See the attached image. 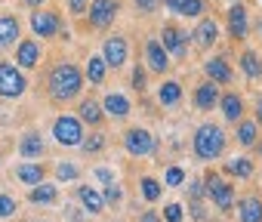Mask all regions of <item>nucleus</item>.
I'll use <instances>...</instances> for the list:
<instances>
[{"label": "nucleus", "mask_w": 262, "mask_h": 222, "mask_svg": "<svg viewBox=\"0 0 262 222\" xmlns=\"http://www.w3.org/2000/svg\"><path fill=\"white\" fill-rule=\"evenodd\" d=\"M65 4H68V13L71 16H83L86 7H90V0H65Z\"/></svg>", "instance_id": "40"}, {"label": "nucleus", "mask_w": 262, "mask_h": 222, "mask_svg": "<svg viewBox=\"0 0 262 222\" xmlns=\"http://www.w3.org/2000/svg\"><path fill=\"white\" fill-rule=\"evenodd\" d=\"M188 43H191V37H188V31H182L179 25H164V28H161V47L170 53V59H185Z\"/></svg>", "instance_id": "8"}, {"label": "nucleus", "mask_w": 262, "mask_h": 222, "mask_svg": "<svg viewBox=\"0 0 262 222\" xmlns=\"http://www.w3.org/2000/svg\"><path fill=\"white\" fill-rule=\"evenodd\" d=\"M164 7L179 19H201L207 13V0H164Z\"/></svg>", "instance_id": "16"}, {"label": "nucleus", "mask_w": 262, "mask_h": 222, "mask_svg": "<svg viewBox=\"0 0 262 222\" xmlns=\"http://www.w3.org/2000/svg\"><path fill=\"white\" fill-rule=\"evenodd\" d=\"M40 222H47V219H40Z\"/></svg>", "instance_id": "48"}, {"label": "nucleus", "mask_w": 262, "mask_h": 222, "mask_svg": "<svg viewBox=\"0 0 262 222\" xmlns=\"http://www.w3.org/2000/svg\"><path fill=\"white\" fill-rule=\"evenodd\" d=\"M77 111H80V115H77L80 124H90V127H99L102 118H105V115H102V105H99L96 99H83V102L77 105Z\"/></svg>", "instance_id": "25"}, {"label": "nucleus", "mask_w": 262, "mask_h": 222, "mask_svg": "<svg viewBox=\"0 0 262 222\" xmlns=\"http://www.w3.org/2000/svg\"><path fill=\"white\" fill-rule=\"evenodd\" d=\"M83 90V74L74 62H56L50 77H47V93L56 105H68L80 96Z\"/></svg>", "instance_id": "1"}, {"label": "nucleus", "mask_w": 262, "mask_h": 222, "mask_svg": "<svg viewBox=\"0 0 262 222\" xmlns=\"http://www.w3.org/2000/svg\"><path fill=\"white\" fill-rule=\"evenodd\" d=\"M191 148H194V158L210 164V161H219L228 148V136L219 124H201L194 130V139H191Z\"/></svg>", "instance_id": "2"}, {"label": "nucleus", "mask_w": 262, "mask_h": 222, "mask_svg": "<svg viewBox=\"0 0 262 222\" xmlns=\"http://www.w3.org/2000/svg\"><path fill=\"white\" fill-rule=\"evenodd\" d=\"M253 121H256V127H262V99L256 102V118Z\"/></svg>", "instance_id": "45"}, {"label": "nucleus", "mask_w": 262, "mask_h": 222, "mask_svg": "<svg viewBox=\"0 0 262 222\" xmlns=\"http://www.w3.org/2000/svg\"><path fill=\"white\" fill-rule=\"evenodd\" d=\"M16 179L22 182V185H40L43 179H47V167L40 164V161H28V164H19L16 167Z\"/></svg>", "instance_id": "21"}, {"label": "nucleus", "mask_w": 262, "mask_h": 222, "mask_svg": "<svg viewBox=\"0 0 262 222\" xmlns=\"http://www.w3.org/2000/svg\"><path fill=\"white\" fill-rule=\"evenodd\" d=\"M117 13H120V0H90V25L93 28L114 25Z\"/></svg>", "instance_id": "11"}, {"label": "nucleus", "mask_w": 262, "mask_h": 222, "mask_svg": "<svg viewBox=\"0 0 262 222\" xmlns=\"http://www.w3.org/2000/svg\"><path fill=\"white\" fill-rule=\"evenodd\" d=\"M102 59H105L108 68H123L126 59H129V43H126V37H120V34L105 37V43H102Z\"/></svg>", "instance_id": "9"}, {"label": "nucleus", "mask_w": 262, "mask_h": 222, "mask_svg": "<svg viewBox=\"0 0 262 222\" xmlns=\"http://www.w3.org/2000/svg\"><path fill=\"white\" fill-rule=\"evenodd\" d=\"M77 197H80L83 210H86V213H93V216L105 210V201H102V194H99L96 188H90V185H77Z\"/></svg>", "instance_id": "26"}, {"label": "nucleus", "mask_w": 262, "mask_h": 222, "mask_svg": "<svg viewBox=\"0 0 262 222\" xmlns=\"http://www.w3.org/2000/svg\"><path fill=\"white\" fill-rule=\"evenodd\" d=\"M139 222H164V219H161V216H158L155 210H145V213L139 216Z\"/></svg>", "instance_id": "43"}, {"label": "nucleus", "mask_w": 262, "mask_h": 222, "mask_svg": "<svg viewBox=\"0 0 262 222\" xmlns=\"http://www.w3.org/2000/svg\"><path fill=\"white\" fill-rule=\"evenodd\" d=\"M256 136H259V127H256V121H237V142H241L244 148L256 145Z\"/></svg>", "instance_id": "31"}, {"label": "nucleus", "mask_w": 262, "mask_h": 222, "mask_svg": "<svg viewBox=\"0 0 262 222\" xmlns=\"http://www.w3.org/2000/svg\"><path fill=\"white\" fill-rule=\"evenodd\" d=\"M185 182V170L182 167H167V173H164V188H176V185H182Z\"/></svg>", "instance_id": "34"}, {"label": "nucleus", "mask_w": 262, "mask_h": 222, "mask_svg": "<svg viewBox=\"0 0 262 222\" xmlns=\"http://www.w3.org/2000/svg\"><path fill=\"white\" fill-rule=\"evenodd\" d=\"M129 111H133V105H129V99H126V96H120V93H108V96L102 99V115H105V118L123 121Z\"/></svg>", "instance_id": "19"}, {"label": "nucleus", "mask_w": 262, "mask_h": 222, "mask_svg": "<svg viewBox=\"0 0 262 222\" xmlns=\"http://www.w3.org/2000/svg\"><path fill=\"white\" fill-rule=\"evenodd\" d=\"M204 74H207V80H213L216 86H228V83L234 80V71H231L228 59H222V56L207 59V62H204Z\"/></svg>", "instance_id": "15"}, {"label": "nucleus", "mask_w": 262, "mask_h": 222, "mask_svg": "<svg viewBox=\"0 0 262 222\" xmlns=\"http://www.w3.org/2000/svg\"><path fill=\"white\" fill-rule=\"evenodd\" d=\"M19 210V201L13 194H0V219H10Z\"/></svg>", "instance_id": "36"}, {"label": "nucleus", "mask_w": 262, "mask_h": 222, "mask_svg": "<svg viewBox=\"0 0 262 222\" xmlns=\"http://www.w3.org/2000/svg\"><path fill=\"white\" fill-rule=\"evenodd\" d=\"M120 197H123V194H120V185H117V182H108V185H105V191H102V201H105V204H111V207H117V204H120Z\"/></svg>", "instance_id": "37"}, {"label": "nucleus", "mask_w": 262, "mask_h": 222, "mask_svg": "<svg viewBox=\"0 0 262 222\" xmlns=\"http://www.w3.org/2000/svg\"><path fill=\"white\" fill-rule=\"evenodd\" d=\"M31 31H34V37H40V40H47V37H56L59 31H62V16L56 13V10H34L31 13Z\"/></svg>", "instance_id": "7"}, {"label": "nucleus", "mask_w": 262, "mask_h": 222, "mask_svg": "<svg viewBox=\"0 0 262 222\" xmlns=\"http://www.w3.org/2000/svg\"><path fill=\"white\" fill-rule=\"evenodd\" d=\"M65 210L71 213V219H74V222H86V216H83V213H80L77 207H65Z\"/></svg>", "instance_id": "44"}, {"label": "nucleus", "mask_w": 262, "mask_h": 222, "mask_svg": "<svg viewBox=\"0 0 262 222\" xmlns=\"http://www.w3.org/2000/svg\"><path fill=\"white\" fill-rule=\"evenodd\" d=\"M225 173L237 176V179H250L253 176V161L250 158H231V161H225Z\"/></svg>", "instance_id": "29"}, {"label": "nucleus", "mask_w": 262, "mask_h": 222, "mask_svg": "<svg viewBox=\"0 0 262 222\" xmlns=\"http://www.w3.org/2000/svg\"><path fill=\"white\" fill-rule=\"evenodd\" d=\"M204 191H207V197L216 204L219 213H231V210H234V185H231L228 179H219L216 173H207V176H204Z\"/></svg>", "instance_id": "3"}, {"label": "nucleus", "mask_w": 262, "mask_h": 222, "mask_svg": "<svg viewBox=\"0 0 262 222\" xmlns=\"http://www.w3.org/2000/svg\"><path fill=\"white\" fill-rule=\"evenodd\" d=\"M170 65H173V62H170V53L161 47V40H158V37H148V40H145V71L164 77V74L170 71Z\"/></svg>", "instance_id": "10"}, {"label": "nucleus", "mask_w": 262, "mask_h": 222, "mask_svg": "<svg viewBox=\"0 0 262 222\" xmlns=\"http://www.w3.org/2000/svg\"><path fill=\"white\" fill-rule=\"evenodd\" d=\"M237 219L241 222H262V197L247 194L237 201Z\"/></svg>", "instance_id": "23"}, {"label": "nucleus", "mask_w": 262, "mask_h": 222, "mask_svg": "<svg viewBox=\"0 0 262 222\" xmlns=\"http://www.w3.org/2000/svg\"><path fill=\"white\" fill-rule=\"evenodd\" d=\"M22 4H25V7H31V10H40L47 0H22Z\"/></svg>", "instance_id": "46"}, {"label": "nucleus", "mask_w": 262, "mask_h": 222, "mask_svg": "<svg viewBox=\"0 0 262 222\" xmlns=\"http://www.w3.org/2000/svg\"><path fill=\"white\" fill-rule=\"evenodd\" d=\"M43 151H47V145H43V139H40V133H25L22 139H19V154L25 158V161H37V158H43Z\"/></svg>", "instance_id": "22"}, {"label": "nucleus", "mask_w": 262, "mask_h": 222, "mask_svg": "<svg viewBox=\"0 0 262 222\" xmlns=\"http://www.w3.org/2000/svg\"><path fill=\"white\" fill-rule=\"evenodd\" d=\"M188 37H191V43H194L198 50H210V47L219 40V25H216V19H213V16H201V19H198V28H194Z\"/></svg>", "instance_id": "13"}, {"label": "nucleus", "mask_w": 262, "mask_h": 222, "mask_svg": "<svg viewBox=\"0 0 262 222\" xmlns=\"http://www.w3.org/2000/svg\"><path fill=\"white\" fill-rule=\"evenodd\" d=\"M161 219H167V222H182V207H179V204H167Z\"/></svg>", "instance_id": "39"}, {"label": "nucleus", "mask_w": 262, "mask_h": 222, "mask_svg": "<svg viewBox=\"0 0 262 222\" xmlns=\"http://www.w3.org/2000/svg\"><path fill=\"white\" fill-rule=\"evenodd\" d=\"M77 176H80L77 164H71V161H62V164H56V179H59V182H74Z\"/></svg>", "instance_id": "33"}, {"label": "nucleus", "mask_w": 262, "mask_h": 222, "mask_svg": "<svg viewBox=\"0 0 262 222\" xmlns=\"http://www.w3.org/2000/svg\"><path fill=\"white\" fill-rule=\"evenodd\" d=\"M219 86L213 83V80H201L198 83V90H194V108L198 111H213L216 105H219Z\"/></svg>", "instance_id": "18"}, {"label": "nucleus", "mask_w": 262, "mask_h": 222, "mask_svg": "<svg viewBox=\"0 0 262 222\" xmlns=\"http://www.w3.org/2000/svg\"><path fill=\"white\" fill-rule=\"evenodd\" d=\"M139 185H142V197H145V201H151V204H155V201H161L164 188H161V182H158V179L142 176V179H139Z\"/></svg>", "instance_id": "32"}, {"label": "nucleus", "mask_w": 262, "mask_h": 222, "mask_svg": "<svg viewBox=\"0 0 262 222\" xmlns=\"http://www.w3.org/2000/svg\"><path fill=\"white\" fill-rule=\"evenodd\" d=\"M123 148H126V154H133V158H148V154H155L158 142H155V136L145 127H129L123 133Z\"/></svg>", "instance_id": "6"}, {"label": "nucleus", "mask_w": 262, "mask_h": 222, "mask_svg": "<svg viewBox=\"0 0 262 222\" xmlns=\"http://www.w3.org/2000/svg\"><path fill=\"white\" fill-rule=\"evenodd\" d=\"M80 148H83L86 154H96V151H102V148H105V136H102V133H93L90 139L83 136V142H80Z\"/></svg>", "instance_id": "35"}, {"label": "nucleus", "mask_w": 262, "mask_h": 222, "mask_svg": "<svg viewBox=\"0 0 262 222\" xmlns=\"http://www.w3.org/2000/svg\"><path fill=\"white\" fill-rule=\"evenodd\" d=\"M105 71H108L105 59H102V56H90V62H86V71H83V77H86L90 83H102V80H105Z\"/></svg>", "instance_id": "30"}, {"label": "nucleus", "mask_w": 262, "mask_h": 222, "mask_svg": "<svg viewBox=\"0 0 262 222\" xmlns=\"http://www.w3.org/2000/svg\"><path fill=\"white\" fill-rule=\"evenodd\" d=\"M28 90V80L19 65L0 62V99H22Z\"/></svg>", "instance_id": "5"}, {"label": "nucleus", "mask_w": 262, "mask_h": 222, "mask_svg": "<svg viewBox=\"0 0 262 222\" xmlns=\"http://www.w3.org/2000/svg\"><path fill=\"white\" fill-rule=\"evenodd\" d=\"M22 37V22L10 13L0 16V50H13Z\"/></svg>", "instance_id": "17"}, {"label": "nucleus", "mask_w": 262, "mask_h": 222, "mask_svg": "<svg viewBox=\"0 0 262 222\" xmlns=\"http://www.w3.org/2000/svg\"><path fill=\"white\" fill-rule=\"evenodd\" d=\"M53 139H56L59 145H65V148H77V145L83 142V124H80V118H74V115H59V118L53 121Z\"/></svg>", "instance_id": "4"}, {"label": "nucleus", "mask_w": 262, "mask_h": 222, "mask_svg": "<svg viewBox=\"0 0 262 222\" xmlns=\"http://www.w3.org/2000/svg\"><path fill=\"white\" fill-rule=\"evenodd\" d=\"M158 102H161L164 108L179 105V102H182V83H179V80H164V83L158 86Z\"/></svg>", "instance_id": "24"}, {"label": "nucleus", "mask_w": 262, "mask_h": 222, "mask_svg": "<svg viewBox=\"0 0 262 222\" xmlns=\"http://www.w3.org/2000/svg\"><path fill=\"white\" fill-rule=\"evenodd\" d=\"M40 56H43V50H40V40H34V37H25V40H19V43H16V65H19L22 71H28V68H37V65H40Z\"/></svg>", "instance_id": "14"}, {"label": "nucleus", "mask_w": 262, "mask_h": 222, "mask_svg": "<svg viewBox=\"0 0 262 222\" xmlns=\"http://www.w3.org/2000/svg\"><path fill=\"white\" fill-rule=\"evenodd\" d=\"M219 108H222V118L228 121V124H237V121H244V99L237 96V93H222L219 96Z\"/></svg>", "instance_id": "20"}, {"label": "nucleus", "mask_w": 262, "mask_h": 222, "mask_svg": "<svg viewBox=\"0 0 262 222\" xmlns=\"http://www.w3.org/2000/svg\"><path fill=\"white\" fill-rule=\"evenodd\" d=\"M259 37H262V19H259Z\"/></svg>", "instance_id": "47"}, {"label": "nucleus", "mask_w": 262, "mask_h": 222, "mask_svg": "<svg viewBox=\"0 0 262 222\" xmlns=\"http://www.w3.org/2000/svg\"><path fill=\"white\" fill-rule=\"evenodd\" d=\"M133 4H136V10H139L142 16H151V13H158V10H161L164 0H133Z\"/></svg>", "instance_id": "38"}, {"label": "nucleus", "mask_w": 262, "mask_h": 222, "mask_svg": "<svg viewBox=\"0 0 262 222\" xmlns=\"http://www.w3.org/2000/svg\"><path fill=\"white\" fill-rule=\"evenodd\" d=\"M96 176H99L105 185H108V182H114V173H111V170H105V167H99V170H96Z\"/></svg>", "instance_id": "42"}, {"label": "nucleus", "mask_w": 262, "mask_h": 222, "mask_svg": "<svg viewBox=\"0 0 262 222\" xmlns=\"http://www.w3.org/2000/svg\"><path fill=\"white\" fill-rule=\"evenodd\" d=\"M237 65H241V71H244L250 80H259V77H262V62H259V56H256L253 50H244L241 59H237Z\"/></svg>", "instance_id": "27"}, {"label": "nucleus", "mask_w": 262, "mask_h": 222, "mask_svg": "<svg viewBox=\"0 0 262 222\" xmlns=\"http://www.w3.org/2000/svg\"><path fill=\"white\" fill-rule=\"evenodd\" d=\"M225 22H228V37L244 40L250 34V13H247L244 4H231L228 13H225Z\"/></svg>", "instance_id": "12"}, {"label": "nucleus", "mask_w": 262, "mask_h": 222, "mask_svg": "<svg viewBox=\"0 0 262 222\" xmlns=\"http://www.w3.org/2000/svg\"><path fill=\"white\" fill-rule=\"evenodd\" d=\"M28 201H31V204H56V201H59V188L40 182V185H34V188L28 191Z\"/></svg>", "instance_id": "28"}, {"label": "nucleus", "mask_w": 262, "mask_h": 222, "mask_svg": "<svg viewBox=\"0 0 262 222\" xmlns=\"http://www.w3.org/2000/svg\"><path fill=\"white\" fill-rule=\"evenodd\" d=\"M133 90L145 93V68L142 65H136V71H133Z\"/></svg>", "instance_id": "41"}]
</instances>
